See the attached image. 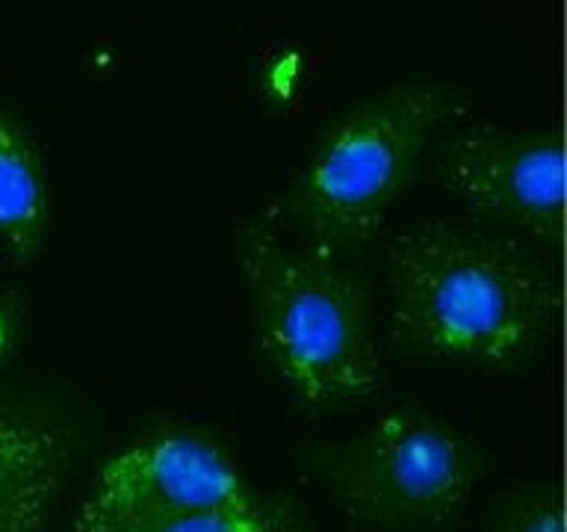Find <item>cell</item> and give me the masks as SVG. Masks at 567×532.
<instances>
[{"label":"cell","mask_w":567,"mask_h":532,"mask_svg":"<svg viewBox=\"0 0 567 532\" xmlns=\"http://www.w3.org/2000/svg\"><path fill=\"white\" fill-rule=\"evenodd\" d=\"M390 331L425 358L512 367L561 319L565 287L544 252L485 222L423 219L384 246Z\"/></svg>","instance_id":"cell-1"},{"label":"cell","mask_w":567,"mask_h":532,"mask_svg":"<svg viewBox=\"0 0 567 532\" xmlns=\"http://www.w3.org/2000/svg\"><path fill=\"white\" fill-rule=\"evenodd\" d=\"M234 255L260 352L296 399L328 411L381 388L370 287L346 255L296 246L266 219L239 222Z\"/></svg>","instance_id":"cell-2"},{"label":"cell","mask_w":567,"mask_h":532,"mask_svg":"<svg viewBox=\"0 0 567 532\" xmlns=\"http://www.w3.org/2000/svg\"><path fill=\"white\" fill-rule=\"evenodd\" d=\"M467 110L464 89L405 80L337 115L287 195V213L305 243L334 255L372 243L432 142Z\"/></svg>","instance_id":"cell-3"},{"label":"cell","mask_w":567,"mask_h":532,"mask_svg":"<svg viewBox=\"0 0 567 532\" xmlns=\"http://www.w3.org/2000/svg\"><path fill=\"white\" fill-rule=\"evenodd\" d=\"M482 477V456L446 420L393 408L340 452L328 488L346 521L372 532H423L455 521Z\"/></svg>","instance_id":"cell-4"},{"label":"cell","mask_w":567,"mask_h":532,"mask_svg":"<svg viewBox=\"0 0 567 532\" xmlns=\"http://www.w3.org/2000/svg\"><path fill=\"white\" fill-rule=\"evenodd\" d=\"M434 168L446 193L476 222L526 234L561 252L567 211V157L561 127L512 131L473 124L443 140Z\"/></svg>","instance_id":"cell-5"},{"label":"cell","mask_w":567,"mask_h":532,"mask_svg":"<svg viewBox=\"0 0 567 532\" xmlns=\"http://www.w3.org/2000/svg\"><path fill=\"white\" fill-rule=\"evenodd\" d=\"M228 452L193 432H157L97 470L74 532H131L172 514L255 503Z\"/></svg>","instance_id":"cell-6"},{"label":"cell","mask_w":567,"mask_h":532,"mask_svg":"<svg viewBox=\"0 0 567 532\" xmlns=\"http://www.w3.org/2000/svg\"><path fill=\"white\" fill-rule=\"evenodd\" d=\"M51 219L48 175L33 140L0 110V239L18 264H30Z\"/></svg>","instance_id":"cell-7"},{"label":"cell","mask_w":567,"mask_h":532,"mask_svg":"<svg viewBox=\"0 0 567 532\" xmlns=\"http://www.w3.org/2000/svg\"><path fill=\"white\" fill-rule=\"evenodd\" d=\"M65 441L48 420L0 408V500L60 488L65 470Z\"/></svg>","instance_id":"cell-8"},{"label":"cell","mask_w":567,"mask_h":532,"mask_svg":"<svg viewBox=\"0 0 567 532\" xmlns=\"http://www.w3.org/2000/svg\"><path fill=\"white\" fill-rule=\"evenodd\" d=\"M131 532H284V518L255 500L246 505H219V509L172 514V518L145 523Z\"/></svg>","instance_id":"cell-9"},{"label":"cell","mask_w":567,"mask_h":532,"mask_svg":"<svg viewBox=\"0 0 567 532\" xmlns=\"http://www.w3.org/2000/svg\"><path fill=\"white\" fill-rule=\"evenodd\" d=\"M503 532H565V503L558 488L526 497L505 518Z\"/></svg>","instance_id":"cell-10"},{"label":"cell","mask_w":567,"mask_h":532,"mask_svg":"<svg viewBox=\"0 0 567 532\" xmlns=\"http://www.w3.org/2000/svg\"><path fill=\"white\" fill-rule=\"evenodd\" d=\"M53 488L21 491L0 500V532H42L44 514L53 500Z\"/></svg>","instance_id":"cell-11"},{"label":"cell","mask_w":567,"mask_h":532,"mask_svg":"<svg viewBox=\"0 0 567 532\" xmlns=\"http://www.w3.org/2000/svg\"><path fill=\"white\" fill-rule=\"evenodd\" d=\"M21 335V308L16 299H0V364L7 361Z\"/></svg>","instance_id":"cell-12"}]
</instances>
